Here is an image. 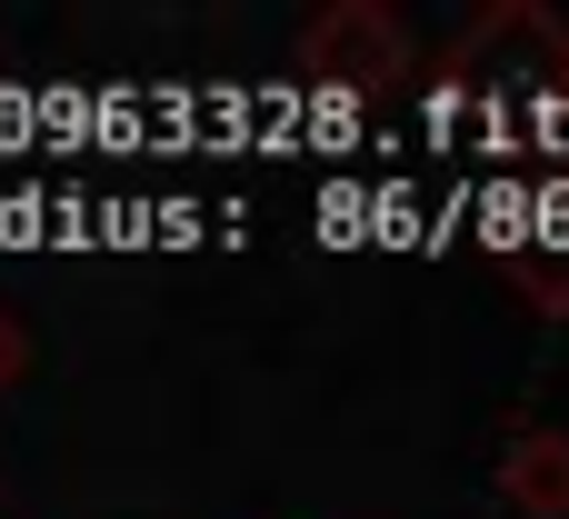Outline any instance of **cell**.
<instances>
[{
    "instance_id": "cell-1",
    "label": "cell",
    "mask_w": 569,
    "mask_h": 519,
    "mask_svg": "<svg viewBox=\"0 0 569 519\" xmlns=\"http://www.w3.org/2000/svg\"><path fill=\"white\" fill-rule=\"evenodd\" d=\"M0 370H10V340H0Z\"/></svg>"
}]
</instances>
